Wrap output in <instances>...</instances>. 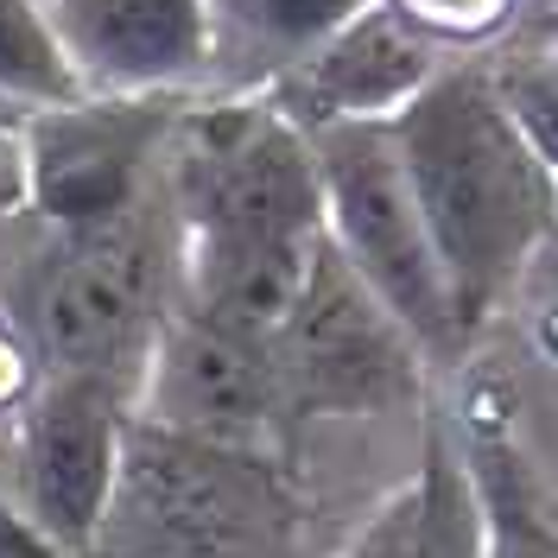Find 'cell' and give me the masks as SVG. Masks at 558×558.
Instances as JSON below:
<instances>
[{
  "instance_id": "1",
  "label": "cell",
  "mask_w": 558,
  "mask_h": 558,
  "mask_svg": "<svg viewBox=\"0 0 558 558\" xmlns=\"http://www.w3.org/2000/svg\"><path fill=\"white\" fill-rule=\"evenodd\" d=\"M178 305L274 343L324 247V197L305 128L274 96H191L172 146Z\"/></svg>"
},
{
  "instance_id": "2",
  "label": "cell",
  "mask_w": 558,
  "mask_h": 558,
  "mask_svg": "<svg viewBox=\"0 0 558 558\" xmlns=\"http://www.w3.org/2000/svg\"><path fill=\"white\" fill-rule=\"evenodd\" d=\"M387 128L400 146L413 204L425 216V235L438 247L457 330L463 343H476V330L501 312L526 260L553 235L558 178L501 108L483 58L445 64L438 83L400 108Z\"/></svg>"
},
{
  "instance_id": "3",
  "label": "cell",
  "mask_w": 558,
  "mask_h": 558,
  "mask_svg": "<svg viewBox=\"0 0 558 558\" xmlns=\"http://www.w3.org/2000/svg\"><path fill=\"white\" fill-rule=\"evenodd\" d=\"M178 305V222L134 204L96 229H51L20 299L38 375H96L134 393L153 337Z\"/></svg>"
},
{
  "instance_id": "4",
  "label": "cell",
  "mask_w": 558,
  "mask_h": 558,
  "mask_svg": "<svg viewBox=\"0 0 558 558\" xmlns=\"http://www.w3.org/2000/svg\"><path fill=\"white\" fill-rule=\"evenodd\" d=\"M305 140L317 159L324 242L413 330V343L425 355H457L463 330H457L451 292L438 274V247H432L425 216L413 204L393 128L387 121H330V128H305Z\"/></svg>"
},
{
  "instance_id": "5",
  "label": "cell",
  "mask_w": 558,
  "mask_h": 558,
  "mask_svg": "<svg viewBox=\"0 0 558 558\" xmlns=\"http://www.w3.org/2000/svg\"><path fill=\"white\" fill-rule=\"evenodd\" d=\"M191 96L197 89H146V96L83 89L70 102L26 108L20 121L26 209L45 229H96L146 204V178L166 159Z\"/></svg>"
},
{
  "instance_id": "6",
  "label": "cell",
  "mask_w": 558,
  "mask_h": 558,
  "mask_svg": "<svg viewBox=\"0 0 558 558\" xmlns=\"http://www.w3.org/2000/svg\"><path fill=\"white\" fill-rule=\"evenodd\" d=\"M425 349L381 299L343 267V254L324 242L299 305L274 337L279 400L286 413H381L418 393Z\"/></svg>"
},
{
  "instance_id": "7",
  "label": "cell",
  "mask_w": 558,
  "mask_h": 558,
  "mask_svg": "<svg viewBox=\"0 0 558 558\" xmlns=\"http://www.w3.org/2000/svg\"><path fill=\"white\" fill-rule=\"evenodd\" d=\"M134 393L96 375H38L20 407V508L64 553H89L128 476Z\"/></svg>"
},
{
  "instance_id": "8",
  "label": "cell",
  "mask_w": 558,
  "mask_h": 558,
  "mask_svg": "<svg viewBox=\"0 0 558 558\" xmlns=\"http://www.w3.org/2000/svg\"><path fill=\"white\" fill-rule=\"evenodd\" d=\"M134 413L146 418V432H166L184 445L247 451L286 418L274 343L235 337V330L172 305L153 337L146 368H140Z\"/></svg>"
},
{
  "instance_id": "9",
  "label": "cell",
  "mask_w": 558,
  "mask_h": 558,
  "mask_svg": "<svg viewBox=\"0 0 558 558\" xmlns=\"http://www.w3.org/2000/svg\"><path fill=\"white\" fill-rule=\"evenodd\" d=\"M451 45L425 33L418 20H407L393 0H368L362 13H349L337 33L317 51H305L299 64L279 76L274 108L292 128H330V121H393L407 102H418Z\"/></svg>"
},
{
  "instance_id": "10",
  "label": "cell",
  "mask_w": 558,
  "mask_h": 558,
  "mask_svg": "<svg viewBox=\"0 0 558 558\" xmlns=\"http://www.w3.org/2000/svg\"><path fill=\"white\" fill-rule=\"evenodd\" d=\"M83 89L146 96L209 83V0H45Z\"/></svg>"
},
{
  "instance_id": "11",
  "label": "cell",
  "mask_w": 558,
  "mask_h": 558,
  "mask_svg": "<svg viewBox=\"0 0 558 558\" xmlns=\"http://www.w3.org/2000/svg\"><path fill=\"white\" fill-rule=\"evenodd\" d=\"M368 0H209V83L216 96H267L305 51Z\"/></svg>"
},
{
  "instance_id": "12",
  "label": "cell",
  "mask_w": 558,
  "mask_h": 558,
  "mask_svg": "<svg viewBox=\"0 0 558 558\" xmlns=\"http://www.w3.org/2000/svg\"><path fill=\"white\" fill-rule=\"evenodd\" d=\"M413 495H418L413 558H488L483 488H476L470 451L451 438V425H445V418H425V445H418Z\"/></svg>"
},
{
  "instance_id": "13",
  "label": "cell",
  "mask_w": 558,
  "mask_h": 558,
  "mask_svg": "<svg viewBox=\"0 0 558 558\" xmlns=\"http://www.w3.org/2000/svg\"><path fill=\"white\" fill-rule=\"evenodd\" d=\"M0 96L20 108H51L83 96V76L70 70L45 0H0Z\"/></svg>"
},
{
  "instance_id": "14",
  "label": "cell",
  "mask_w": 558,
  "mask_h": 558,
  "mask_svg": "<svg viewBox=\"0 0 558 558\" xmlns=\"http://www.w3.org/2000/svg\"><path fill=\"white\" fill-rule=\"evenodd\" d=\"M488 83L501 108L514 114V128L526 134V146L546 159V172L558 178V33H539L501 51V58H483Z\"/></svg>"
},
{
  "instance_id": "15",
  "label": "cell",
  "mask_w": 558,
  "mask_h": 558,
  "mask_svg": "<svg viewBox=\"0 0 558 558\" xmlns=\"http://www.w3.org/2000/svg\"><path fill=\"white\" fill-rule=\"evenodd\" d=\"M476 488H483V514H488V558H558V526L533 508L514 457H470Z\"/></svg>"
},
{
  "instance_id": "16",
  "label": "cell",
  "mask_w": 558,
  "mask_h": 558,
  "mask_svg": "<svg viewBox=\"0 0 558 558\" xmlns=\"http://www.w3.org/2000/svg\"><path fill=\"white\" fill-rule=\"evenodd\" d=\"M407 20H418L438 45H483L488 33L508 26L514 0H393Z\"/></svg>"
},
{
  "instance_id": "17",
  "label": "cell",
  "mask_w": 558,
  "mask_h": 558,
  "mask_svg": "<svg viewBox=\"0 0 558 558\" xmlns=\"http://www.w3.org/2000/svg\"><path fill=\"white\" fill-rule=\"evenodd\" d=\"M413 521H418V495L407 483L355 526V539L343 546V558H413Z\"/></svg>"
},
{
  "instance_id": "18",
  "label": "cell",
  "mask_w": 558,
  "mask_h": 558,
  "mask_svg": "<svg viewBox=\"0 0 558 558\" xmlns=\"http://www.w3.org/2000/svg\"><path fill=\"white\" fill-rule=\"evenodd\" d=\"M0 558H76V553H64L38 521H26V508L0 501Z\"/></svg>"
},
{
  "instance_id": "19",
  "label": "cell",
  "mask_w": 558,
  "mask_h": 558,
  "mask_svg": "<svg viewBox=\"0 0 558 558\" xmlns=\"http://www.w3.org/2000/svg\"><path fill=\"white\" fill-rule=\"evenodd\" d=\"M38 387V362H33V349H26V337H7L0 330V407H26V393Z\"/></svg>"
},
{
  "instance_id": "20",
  "label": "cell",
  "mask_w": 558,
  "mask_h": 558,
  "mask_svg": "<svg viewBox=\"0 0 558 558\" xmlns=\"http://www.w3.org/2000/svg\"><path fill=\"white\" fill-rule=\"evenodd\" d=\"M26 209V159H20V128L0 134V222Z\"/></svg>"
},
{
  "instance_id": "21",
  "label": "cell",
  "mask_w": 558,
  "mask_h": 558,
  "mask_svg": "<svg viewBox=\"0 0 558 558\" xmlns=\"http://www.w3.org/2000/svg\"><path fill=\"white\" fill-rule=\"evenodd\" d=\"M20 121H26V108H20V102H7V96H0V134H13Z\"/></svg>"
}]
</instances>
